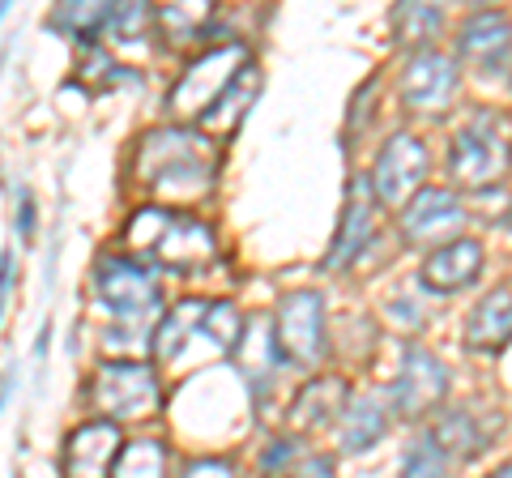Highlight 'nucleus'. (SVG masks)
Masks as SVG:
<instances>
[{
  "label": "nucleus",
  "mask_w": 512,
  "mask_h": 478,
  "mask_svg": "<svg viewBox=\"0 0 512 478\" xmlns=\"http://www.w3.org/2000/svg\"><path fill=\"white\" fill-rule=\"evenodd\" d=\"M214 150L197 129H154L141 137L133 154V175L154 193L171 197H205L214 188Z\"/></svg>",
  "instance_id": "1"
},
{
  "label": "nucleus",
  "mask_w": 512,
  "mask_h": 478,
  "mask_svg": "<svg viewBox=\"0 0 512 478\" xmlns=\"http://www.w3.org/2000/svg\"><path fill=\"white\" fill-rule=\"evenodd\" d=\"M124 244L137 252V257L154 261L158 269H175V274H188V269H201L218 257V239L205 227L201 218L192 214H175L167 205H146L128 218L124 227Z\"/></svg>",
  "instance_id": "2"
},
{
  "label": "nucleus",
  "mask_w": 512,
  "mask_h": 478,
  "mask_svg": "<svg viewBox=\"0 0 512 478\" xmlns=\"http://www.w3.org/2000/svg\"><path fill=\"white\" fill-rule=\"evenodd\" d=\"M248 65H252V52H248L244 39L222 43V47H205L197 60H188V69L175 77V86L167 90V111L180 120L201 124L218 107L222 94L239 82V73Z\"/></svg>",
  "instance_id": "3"
},
{
  "label": "nucleus",
  "mask_w": 512,
  "mask_h": 478,
  "mask_svg": "<svg viewBox=\"0 0 512 478\" xmlns=\"http://www.w3.org/2000/svg\"><path fill=\"white\" fill-rule=\"evenodd\" d=\"M512 171V141L500 116L478 111L470 124H461L448 141V175L461 193H487Z\"/></svg>",
  "instance_id": "4"
},
{
  "label": "nucleus",
  "mask_w": 512,
  "mask_h": 478,
  "mask_svg": "<svg viewBox=\"0 0 512 478\" xmlns=\"http://www.w3.org/2000/svg\"><path fill=\"white\" fill-rule=\"evenodd\" d=\"M86 402L94 414H103L107 423H128V419H146L163 402L158 376L150 363L137 359H111L90 376Z\"/></svg>",
  "instance_id": "5"
},
{
  "label": "nucleus",
  "mask_w": 512,
  "mask_h": 478,
  "mask_svg": "<svg viewBox=\"0 0 512 478\" xmlns=\"http://www.w3.org/2000/svg\"><path fill=\"white\" fill-rule=\"evenodd\" d=\"M94 295L120 325H158V282L133 257H99L94 265Z\"/></svg>",
  "instance_id": "6"
},
{
  "label": "nucleus",
  "mask_w": 512,
  "mask_h": 478,
  "mask_svg": "<svg viewBox=\"0 0 512 478\" xmlns=\"http://www.w3.org/2000/svg\"><path fill=\"white\" fill-rule=\"evenodd\" d=\"M274 338L282 350V363L312 372L329 355V333H325V295L320 291H291L278 299L274 312Z\"/></svg>",
  "instance_id": "7"
},
{
  "label": "nucleus",
  "mask_w": 512,
  "mask_h": 478,
  "mask_svg": "<svg viewBox=\"0 0 512 478\" xmlns=\"http://www.w3.org/2000/svg\"><path fill=\"white\" fill-rule=\"evenodd\" d=\"M427 167H431V154H427L423 141L414 133H393L380 146L376 163H372L376 201L384 205V210H406V205L423 193Z\"/></svg>",
  "instance_id": "8"
},
{
  "label": "nucleus",
  "mask_w": 512,
  "mask_h": 478,
  "mask_svg": "<svg viewBox=\"0 0 512 478\" xmlns=\"http://www.w3.org/2000/svg\"><path fill=\"white\" fill-rule=\"evenodd\" d=\"M448 368L436 350H427L419 342H410L402 350V368H397V380H393V410L402 414V419H423V414L440 410L444 397H448Z\"/></svg>",
  "instance_id": "9"
},
{
  "label": "nucleus",
  "mask_w": 512,
  "mask_h": 478,
  "mask_svg": "<svg viewBox=\"0 0 512 478\" xmlns=\"http://www.w3.org/2000/svg\"><path fill=\"white\" fill-rule=\"evenodd\" d=\"M461 227H466V205L453 188H423L397 218V231H402L406 244L431 252L461 239Z\"/></svg>",
  "instance_id": "10"
},
{
  "label": "nucleus",
  "mask_w": 512,
  "mask_h": 478,
  "mask_svg": "<svg viewBox=\"0 0 512 478\" xmlns=\"http://www.w3.org/2000/svg\"><path fill=\"white\" fill-rule=\"evenodd\" d=\"M457 86H461V65L457 56L448 52H436V47H427V52H414L402 69V103L410 111H423V116H440V111L453 107L457 99Z\"/></svg>",
  "instance_id": "11"
},
{
  "label": "nucleus",
  "mask_w": 512,
  "mask_h": 478,
  "mask_svg": "<svg viewBox=\"0 0 512 478\" xmlns=\"http://www.w3.org/2000/svg\"><path fill=\"white\" fill-rule=\"evenodd\" d=\"M376 188H372V175H350L346 184V201H342V222H338V235H333V244L325 252V265L329 274H338V269L355 265L359 252L372 244L376 235Z\"/></svg>",
  "instance_id": "12"
},
{
  "label": "nucleus",
  "mask_w": 512,
  "mask_h": 478,
  "mask_svg": "<svg viewBox=\"0 0 512 478\" xmlns=\"http://www.w3.org/2000/svg\"><path fill=\"white\" fill-rule=\"evenodd\" d=\"M457 60L478 73V77H500L512 69V22L500 9H478L461 22L457 35Z\"/></svg>",
  "instance_id": "13"
},
{
  "label": "nucleus",
  "mask_w": 512,
  "mask_h": 478,
  "mask_svg": "<svg viewBox=\"0 0 512 478\" xmlns=\"http://www.w3.org/2000/svg\"><path fill=\"white\" fill-rule=\"evenodd\" d=\"M120 453H124L120 423H107V419L82 423L69 440H64L60 478H111Z\"/></svg>",
  "instance_id": "14"
},
{
  "label": "nucleus",
  "mask_w": 512,
  "mask_h": 478,
  "mask_svg": "<svg viewBox=\"0 0 512 478\" xmlns=\"http://www.w3.org/2000/svg\"><path fill=\"white\" fill-rule=\"evenodd\" d=\"M478 274H483V244L470 235H461L453 244L427 252V261L419 269V286L431 295H453V291L474 286Z\"/></svg>",
  "instance_id": "15"
},
{
  "label": "nucleus",
  "mask_w": 512,
  "mask_h": 478,
  "mask_svg": "<svg viewBox=\"0 0 512 478\" xmlns=\"http://www.w3.org/2000/svg\"><path fill=\"white\" fill-rule=\"evenodd\" d=\"M500 427H504L500 410L478 414L474 406H457V410H448L431 432H436V440L444 444V453L453 461H474V457L487 453V444L500 436Z\"/></svg>",
  "instance_id": "16"
},
{
  "label": "nucleus",
  "mask_w": 512,
  "mask_h": 478,
  "mask_svg": "<svg viewBox=\"0 0 512 478\" xmlns=\"http://www.w3.org/2000/svg\"><path fill=\"white\" fill-rule=\"evenodd\" d=\"M346 402H350L346 380H338V376H316V380H308V385H303L291 397V406H286V427H291V436L320 432L325 423L342 419Z\"/></svg>",
  "instance_id": "17"
},
{
  "label": "nucleus",
  "mask_w": 512,
  "mask_h": 478,
  "mask_svg": "<svg viewBox=\"0 0 512 478\" xmlns=\"http://www.w3.org/2000/svg\"><path fill=\"white\" fill-rule=\"evenodd\" d=\"M393 397L389 393H350V402L338 419V440L346 453H363L389 432Z\"/></svg>",
  "instance_id": "18"
},
{
  "label": "nucleus",
  "mask_w": 512,
  "mask_h": 478,
  "mask_svg": "<svg viewBox=\"0 0 512 478\" xmlns=\"http://www.w3.org/2000/svg\"><path fill=\"white\" fill-rule=\"evenodd\" d=\"M461 342L470 350H500L512 342V286H495L474 304Z\"/></svg>",
  "instance_id": "19"
},
{
  "label": "nucleus",
  "mask_w": 512,
  "mask_h": 478,
  "mask_svg": "<svg viewBox=\"0 0 512 478\" xmlns=\"http://www.w3.org/2000/svg\"><path fill=\"white\" fill-rule=\"evenodd\" d=\"M235 363L244 368L248 385L261 397L274 389V376H278V363H282V350H278V338H274V321H248L244 342H239V350H235Z\"/></svg>",
  "instance_id": "20"
},
{
  "label": "nucleus",
  "mask_w": 512,
  "mask_h": 478,
  "mask_svg": "<svg viewBox=\"0 0 512 478\" xmlns=\"http://www.w3.org/2000/svg\"><path fill=\"white\" fill-rule=\"evenodd\" d=\"M205 308H210L205 299H184V304L163 312V321H158V329H154V346H150L158 363H171V359L184 355L192 333L205 329Z\"/></svg>",
  "instance_id": "21"
},
{
  "label": "nucleus",
  "mask_w": 512,
  "mask_h": 478,
  "mask_svg": "<svg viewBox=\"0 0 512 478\" xmlns=\"http://www.w3.org/2000/svg\"><path fill=\"white\" fill-rule=\"evenodd\" d=\"M256 94H261V69L256 65H248L244 73H239V82L222 94L218 99V107L210 111V116H205L197 129H205V133H222V137H231L239 124H244V116H248V103L256 99Z\"/></svg>",
  "instance_id": "22"
},
{
  "label": "nucleus",
  "mask_w": 512,
  "mask_h": 478,
  "mask_svg": "<svg viewBox=\"0 0 512 478\" xmlns=\"http://www.w3.org/2000/svg\"><path fill=\"white\" fill-rule=\"evenodd\" d=\"M214 26V5H163L154 9V30L167 39V47H184V43H201L205 30Z\"/></svg>",
  "instance_id": "23"
},
{
  "label": "nucleus",
  "mask_w": 512,
  "mask_h": 478,
  "mask_svg": "<svg viewBox=\"0 0 512 478\" xmlns=\"http://www.w3.org/2000/svg\"><path fill=\"white\" fill-rule=\"evenodd\" d=\"M107 22H111V5H82V0H69V5L52 9V18H47L56 35H69L86 47H94V39L107 35Z\"/></svg>",
  "instance_id": "24"
},
{
  "label": "nucleus",
  "mask_w": 512,
  "mask_h": 478,
  "mask_svg": "<svg viewBox=\"0 0 512 478\" xmlns=\"http://www.w3.org/2000/svg\"><path fill=\"white\" fill-rule=\"evenodd\" d=\"M393 39L402 47H419V52H427L431 39L440 35L444 26V13L436 5H419V0H406V5H393Z\"/></svg>",
  "instance_id": "25"
},
{
  "label": "nucleus",
  "mask_w": 512,
  "mask_h": 478,
  "mask_svg": "<svg viewBox=\"0 0 512 478\" xmlns=\"http://www.w3.org/2000/svg\"><path fill=\"white\" fill-rule=\"evenodd\" d=\"M111 478H167V444H158V440L124 444Z\"/></svg>",
  "instance_id": "26"
},
{
  "label": "nucleus",
  "mask_w": 512,
  "mask_h": 478,
  "mask_svg": "<svg viewBox=\"0 0 512 478\" xmlns=\"http://www.w3.org/2000/svg\"><path fill=\"white\" fill-rule=\"evenodd\" d=\"M448 470H453V457L444 453L436 432L410 440L406 461H402V478H448Z\"/></svg>",
  "instance_id": "27"
},
{
  "label": "nucleus",
  "mask_w": 512,
  "mask_h": 478,
  "mask_svg": "<svg viewBox=\"0 0 512 478\" xmlns=\"http://www.w3.org/2000/svg\"><path fill=\"white\" fill-rule=\"evenodd\" d=\"M244 329H248V321L235 312V304H222V299H214V304L205 308L201 338H210L218 350H227V355H235V350H239V342H244Z\"/></svg>",
  "instance_id": "28"
},
{
  "label": "nucleus",
  "mask_w": 512,
  "mask_h": 478,
  "mask_svg": "<svg viewBox=\"0 0 512 478\" xmlns=\"http://www.w3.org/2000/svg\"><path fill=\"white\" fill-rule=\"evenodd\" d=\"M146 30H154V9L141 5V0H128V5H111V22L107 35L116 43H137Z\"/></svg>",
  "instance_id": "29"
},
{
  "label": "nucleus",
  "mask_w": 512,
  "mask_h": 478,
  "mask_svg": "<svg viewBox=\"0 0 512 478\" xmlns=\"http://www.w3.org/2000/svg\"><path fill=\"white\" fill-rule=\"evenodd\" d=\"M124 73H133V69H120L99 43L86 47V56H82V82H86V86H99V90L120 86V82H124Z\"/></svg>",
  "instance_id": "30"
},
{
  "label": "nucleus",
  "mask_w": 512,
  "mask_h": 478,
  "mask_svg": "<svg viewBox=\"0 0 512 478\" xmlns=\"http://www.w3.org/2000/svg\"><path fill=\"white\" fill-rule=\"evenodd\" d=\"M299 461H303V457H299V440H295V436H278V440L265 449L261 470H265L269 478H282V474H295Z\"/></svg>",
  "instance_id": "31"
},
{
  "label": "nucleus",
  "mask_w": 512,
  "mask_h": 478,
  "mask_svg": "<svg viewBox=\"0 0 512 478\" xmlns=\"http://www.w3.org/2000/svg\"><path fill=\"white\" fill-rule=\"evenodd\" d=\"M180 478H239L227 457H197L180 470Z\"/></svg>",
  "instance_id": "32"
},
{
  "label": "nucleus",
  "mask_w": 512,
  "mask_h": 478,
  "mask_svg": "<svg viewBox=\"0 0 512 478\" xmlns=\"http://www.w3.org/2000/svg\"><path fill=\"white\" fill-rule=\"evenodd\" d=\"M372 94H376V77L367 82L359 94H355V103H350V116H346V133H355L367 124V116H372Z\"/></svg>",
  "instance_id": "33"
},
{
  "label": "nucleus",
  "mask_w": 512,
  "mask_h": 478,
  "mask_svg": "<svg viewBox=\"0 0 512 478\" xmlns=\"http://www.w3.org/2000/svg\"><path fill=\"white\" fill-rule=\"evenodd\" d=\"M295 478H333V461L325 453H308V457L299 461Z\"/></svg>",
  "instance_id": "34"
},
{
  "label": "nucleus",
  "mask_w": 512,
  "mask_h": 478,
  "mask_svg": "<svg viewBox=\"0 0 512 478\" xmlns=\"http://www.w3.org/2000/svg\"><path fill=\"white\" fill-rule=\"evenodd\" d=\"M30 231H35V201H30V193L22 188V210H18V235L30 239Z\"/></svg>",
  "instance_id": "35"
},
{
  "label": "nucleus",
  "mask_w": 512,
  "mask_h": 478,
  "mask_svg": "<svg viewBox=\"0 0 512 478\" xmlns=\"http://www.w3.org/2000/svg\"><path fill=\"white\" fill-rule=\"evenodd\" d=\"M13 295V252H5V299Z\"/></svg>",
  "instance_id": "36"
},
{
  "label": "nucleus",
  "mask_w": 512,
  "mask_h": 478,
  "mask_svg": "<svg viewBox=\"0 0 512 478\" xmlns=\"http://www.w3.org/2000/svg\"><path fill=\"white\" fill-rule=\"evenodd\" d=\"M487 478H512V461H504V466H500V470H491Z\"/></svg>",
  "instance_id": "37"
},
{
  "label": "nucleus",
  "mask_w": 512,
  "mask_h": 478,
  "mask_svg": "<svg viewBox=\"0 0 512 478\" xmlns=\"http://www.w3.org/2000/svg\"><path fill=\"white\" fill-rule=\"evenodd\" d=\"M508 227H512V205H508Z\"/></svg>",
  "instance_id": "38"
}]
</instances>
